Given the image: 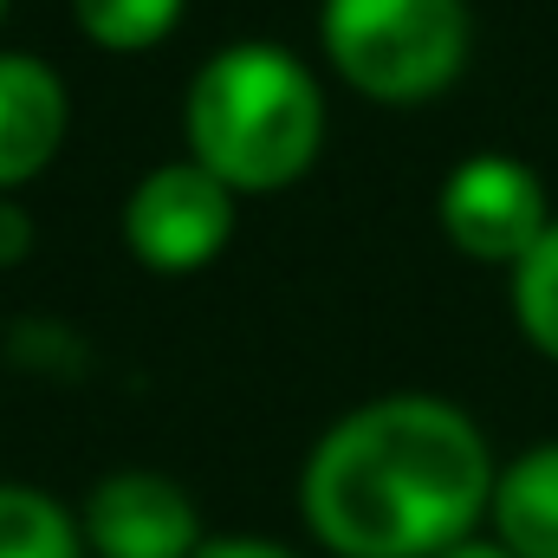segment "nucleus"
<instances>
[{"label":"nucleus","instance_id":"8","mask_svg":"<svg viewBox=\"0 0 558 558\" xmlns=\"http://www.w3.org/2000/svg\"><path fill=\"white\" fill-rule=\"evenodd\" d=\"M487 520L513 558H558V441L526 448L494 474Z\"/></svg>","mask_w":558,"mask_h":558},{"label":"nucleus","instance_id":"10","mask_svg":"<svg viewBox=\"0 0 558 558\" xmlns=\"http://www.w3.org/2000/svg\"><path fill=\"white\" fill-rule=\"evenodd\" d=\"M182 7L189 0H72V20L98 52L131 59V52H149V46H162L175 33Z\"/></svg>","mask_w":558,"mask_h":558},{"label":"nucleus","instance_id":"1","mask_svg":"<svg viewBox=\"0 0 558 558\" xmlns=\"http://www.w3.org/2000/svg\"><path fill=\"white\" fill-rule=\"evenodd\" d=\"M494 448L448 397H377L338 416L299 474V513L338 558H435L487 520Z\"/></svg>","mask_w":558,"mask_h":558},{"label":"nucleus","instance_id":"4","mask_svg":"<svg viewBox=\"0 0 558 558\" xmlns=\"http://www.w3.org/2000/svg\"><path fill=\"white\" fill-rule=\"evenodd\" d=\"M234 221H241V195L189 156L156 162L124 195V247L137 267L162 279L215 267L234 241Z\"/></svg>","mask_w":558,"mask_h":558},{"label":"nucleus","instance_id":"2","mask_svg":"<svg viewBox=\"0 0 558 558\" xmlns=\"http://www.w3.org/2000/svg\"><path fill=\"white\" fill-rule=\"evenodd\" d=\"M182 149L234 195L292 189L325 149V92L279 39H228L182 98Z\"/></svg>","mask_w":558,"mask_h":558},{"label":"nucleus","instance_id":"5","mask_svg":"<svg viewBox=\"0 0 558 558\" xmlns=\"http://www.w3.org/2000/svg\"><path fill=\"white\" fill-rule=\"evenodd\" d=\"M435 215H441L448 247L481 260V267H520L526 247L553 228L539 169H526L520 156H500V149H481V156L454 162L448 182H441Z\"/></svg>","mask_w":558,"mask_h":558},{"label":"nucleus","instance_id":"3","mask_svg":"<svg viewBox=\"0 0 558 558\" xmlns=\"http://www.w3.org/2000/svg\"><path fill=\"white\" fill-rule=\"evenodd\" d=\"M468 0H325L318 46L371 105H428L468 65Z\"/></svg>","mask_w":558,"mask_h":558},{"label":"nucleus","instance_id":"7","mask_svg":"<svg viewBox=\"0 0 558 558\" xmlns=\"http://www.w3.org/2000/svg\"><path fill=\"white\" fill-rule=\"evenodd\" d=\"M72 131L65 78L33 52H0V195L39 182Z\"/></svg>","mask_w":558,"mask_h":558},{"label":"nucleus","instance_id":"9","mask_svg":"<svg viewBox=\"0 0 558 558\" xmlns=\"http://www.w3.org/2000/svg\"><path fill=\"white\" fill-rule=\"evenodd\" d=\"M0 558H85V533L52 494L0 481Z\"/></svg>","mask_w":558,"mask_h":558},{"label":"nucleus","instance_id":"11","mask_svg":"<svg viewBox=\"0 0 558 558\" xmlns=\"http://www.w3.org/2000/svg\"><path fill=\"white\" fill-rule=\"evenodd\" d=\"M513 318H520L526 344L558 364V221L526 247V260L513 267Z\"/></svg>","mask_w":558,"mask_h":558},{"label":"nucleus","instance_id":"13","mask_svg":"<svg viewBox=\"0 0 558 558\" xmlns=\"http://www.w3.org/2000/svg\"><path fill=\"white\" fill-rule=\"evenodd\" d=\"M195 558H299L292 546H279V539H254V533H228V539H202V553Z\"/></svg>","mask_w":558,"mask_h":558},{"label":"nucleus","instance_id":"12","mask_svg":"<svg viewBox=\"0 0 558 558\" xmlns=\"http://www.w3.org/2000/svg\"><path fill=\"white\" fill-rule=\"evenodd\" d=\"M33 241H39L33 208H26V202H13V195H0V267H20V260L33 254Z\"/></svg>","mask_w":558,"mask_h":558},{"label":"nucleus","instance_id":"6","mask_svg":"<svg viewBox=\"0 0 558 558\" xmlns=\"http://www.w3.org/2000/svg\"><path fill=\"white\" fill-rule=\"evenodd\" d=\"M85 553L98 558H195L202 553V513L182 494V481L156 468H118L85 494L78 513Z\"/></svg>","mask_w":558,"mask_h":558},{"label":"nucleus","instance_id":"15","mask_svg":"<svg viewBox=\"0 0 558 558\" xmlns=\"http://www.w3.org/2000/svg\"><path fill=\"white\" fill-rule=\"evenodd\" d=\"M0 26H7V0H0Z\"/></svg>","mask_w":558,"mask_h":558},{"label":"nucleus","instance_id":"14","mask_svg":"<svg viewBox=\"0 0 558 558\" xmlns=\"http://www.w3.org/2000/svg\"><path fill=\"white\" fill-rule=\"evenodd\" d=\"M435 558H513L500 539H461V546H448V553H435Z\"/></svg>","mask_w":558,"mask_h":558}]
</instances>
